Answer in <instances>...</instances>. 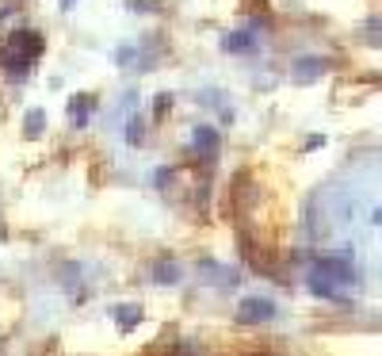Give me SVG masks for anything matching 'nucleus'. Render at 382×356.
I'll return each mask as SVG.
<instances>
[{"mask_svg": "<svg viewBox=\"0 0 382 356\" xmlns=\"http://www.w3.org/2000/svg\"><path fill=\"white\" fill-rule=\"evenodd\" d=\"M43 50H46L43 35L31 31V27H19V31H12L0 43V69L12 77H27L35 69V62L43 58Z\"/></svg>", "mask_w": 382, "mask_h": 356, "instance_id": "f257e3e1", "label": "nucleus"}, {"mask_svg": "<svg viewBox=\"0 0 382 356\" xmlns=\"http://www.w3.org/2000/svg\"><path fill=\"white\" fill-rule=\"evenodd\" d=\"M314 272H322V276H329L336 283V288H348V283H356L359 276H356V264H352V253H329V257H322L317 261V268Z\"/></svg>", "mask_w": 382, "mask_h": 356, "instance_id": "f03ea898", "label": "nucleus"}, {"mask_svg": "<svg viewBox=\"0 0 382 356\" xmlns=\"http://www.w3.org/2000/svg\"><path fill=\"white\" fill-rule=\"evenodd\" d=\"M275 318V303L272 299H245L237 307V322L241 325H256V322H272Z\"/></svg>", "mask_w": 382, "mask_h": 356, "instance_id": "7ed1b4c3", "label": "nucleus"}, {"mask_svg": "<svg viewBox=\"0 0 382 356\" xmlns=\"http://www.w3.org/2000/svg\"><path fill=\"white\" fill-rule=\"evenodd\" d=\"M325 69H329V62H325V58H298L291 73H295V80H298V85H314V80L325 73Z\"/></svg>", "mask_w": 382, "mask_h": 356, "instance_id": "20e7f679", "label": "nucleus"}, {"mask_svg": "<svg viewBox=\"0 0 382 356\" xmlns=\"http://www.w3.org/2000/svg\"><path fill=\"white\" fill-rule=\"evenodd\" d=\"M191 146H195V154H199V157L214 161V157H218V130H214V127H199V130H195V138H191Z\"/></svg>", "mask_w": 382, "mask_h": 356, "instance_id": "39448f33", "label": "nucleus"}, {"mask_svg": "<svg viewBox=\"0 0 382 356\" xmlns=\"http://www.w3.org/2000/svg\"><path fill=\"white\" fill-rule=\"evenodd\" d=\"M309 291H314L317 299H333V303H340V307H348V295L340 291L333 280H325L322 272H314V276H309Z\"/></svg>", "mask_w": 382, "mask_h": 356, "instance_id": "423d86ee", "label": "nucleus"}, {"mask_svg": "<svg viewBox=\"0 0 382 356\" xmlns=\"http://www.w3.org/2000/svg\"><path fill=\"white\" fill-rule=\"evenodd\" d=\"M226 50H233V54H253V50H256V31L226 35Z\"/></svg>", "mask_w": 382, "mask_h": 356, "instance_id": "0eeeda50", "label": "nucleus"}, {"mask_svg": "<svg viewBox=\"0 0 382 356\" xmlns=\"http://www.w3.org/2000/svg\"><path fill=\"white\" fill-rule=\"evenodd\" d=\"M92 104H96L92 96H73V100H69V119H73V127H85L88 123Z\"/></svg>", "mask_w": 382, "mask_h": 356, "instance_id": "6e6552de", "label": "nucleus"}, {"mask_svg": "<svg viewBox=\"0 0 382 356\" xmlns=\"http://www.w3.org/2000/svg\"><path fill=\"white\" fill-rule=\"evenodd\" d=\"M111 314H115V322L122 325V330H134V325H138V318H142V310H134V307H115Z\"/></svg>", "mask_w": 382, "mask_h": 356, "instance_id": "1a4fd4ad", "label": "nucleus"}, {"mask_svg": "<svg viewBox=\"0 0 382 356\" xmlns=\"http://www.w3.org/2000/svg\"><path fill=\"white\" fill-rule=\"evenodd\" d=\"M153 272H157V276H153L157 283H176V280H180V268H176V264H172V261H161V264H157V268H153Z\"/></svg>", "mask_w": 382, "mask_h": 356, "instance_id": "9d476101", "label": "nucleus"}, {"mask_svg": "<svg viewBox=\"0 0 382 356\" xmlns=\"http://www.w3.org/2000/svg\"><path fill=\"white\" fill-rule=\"evenodd\" d=\"M43 119H46V115H43L38 108L27 111V138H38V135H43Z\"/></svg>", "mask_w": 382, "mask_h": 356, "instance_id": "9b49d317", "label": "nucleus"}, {"mask_svg": "<svg viewBox=\"0 0 382 356\" xmlns=\"http://www.w3.org/2000/svg\"><path fill=\"white\" fill-rule=\"evenodd\" d=\"M371 222H375V226H382V207L375 211V215H371Z\"/></svg>", "mask_w": 382, "mask_h": 356, "instance_id": "f8f14e48", "label": "nucleus"}, {"mask_svg": "<svg viewBox=\"0 0 382 356\" xmlns=\"http://www.w3.org/2000/svg\"><path fill=\"white\" fill-rule=\"evenodd\" d=\"M77 4V0H61V8H73Z\"/></svg>", "mask_w": 382, "mask_h": 356, "instance_id": "ddd939ff", "label": "nucleus"}]
</instances>
